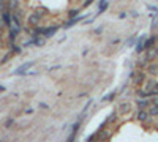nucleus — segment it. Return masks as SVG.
Listing matches in <instances>:
<instances>
[{"instance_id": "1", "label": "nucleus", "mask_w": 158, "mask_h": 142, "mask_svg": "<svg viewBox=\"0 0 158 142\" xmlns=\"http://www.w3.org/2000/svg\"><path fill=\"white\" fill-rule=\"evenodd\" d=\"M131 81H133V85L141 87L142 84H146V81H147V73H146V71H142V70H138L136 76H135Z\"/></svg>"}, {"instance_id": "2", "label": "nucleus", "mask_w": 158, "mask_h": 142, "mask_svg": "<svg viewBox=\"0 0 158 142\" xmlns=\"http://www.w3.org/2000/svg\"><path fill=\"white\" fill-rule=\"evenodd\" d=\"M81 125H82V120H76V123L71 126V131H70V134H68V137H67V142H74L76 140V136H77V131H79V128H81Z\"/></svg>"}, {"instance_id": "3", "label": "nucleus", "mask_w": 158, "mask_h": 142, "mask_svg": "<svg viewBox=\"0 0 158 142\" xmlns=\"http://www.w3.org/2000/svg\"><path fill=\"white\" fill-rule=\"evenodd\" d=\"M89 18V14H79L77 18H73V19H68L67 22L63 24V27L65 29H70V27H73V25H76L79 21H84V19H87Z\"/></svg>"}, {"instance_id": "4", "label": "nucleus", "mask_w": 158, "mask_h": 142, "mask_svg": "<svg viewBox=\"0 0 158 142\" xmlns=\"http://www.w3.org/2000/svg\"><path fill=\"white\" fill-rule=\"evenodd\" d=\"M136 120L138 122H149L150 120V115H149V111L147 109H138L136 112Z\"/></svg>"}, {"instance_id": "5", "label": "nucleus", "mask_w": 158, "mask_h": 142, "mask_svg": "<svg viewBox=\"0 0 158 142\" xmlns=\"http://www.w3.org/2000/svg\"><path fill=\"white\" fill-rule=\"evenodd\" d=\"M41 14H38V13L35 11V13H32V14L27 18V22H29V25L30 27H36V25H40V21H41Z\"/></svg>"}, {"instance_id": "6", "label": "nucleus", "mask_w": 158, "mask_h": 142, "mask_svg": "<svg viewBox=\"0 0 158 142\" xmlns=\"http://www.w3.org/2000/svg\"><path fill=\"white\" fill-rule=\"evenodd\" d=\"M59 29H60V25H51V27H44V30H43V36L48 40V38L54 36V35L59 32Z\"/></svg>"}, {"instance_id": "7", "label": "nucleus", "mask_w": 158, "mask_h": 142, "mask_svg": "<svg viewBox=\"0 0 158 142\" xmlns=\"http://www.w3.org/2000/svg\"><path fill=\"white\" fill-rule=\"evenodd\" d=\"M147 40V35H142V36H139L138 40H136V43H135V51H136V54H142L144 52V41Z\"/></svg>"}, {"instance_id": "8", "label": "nucleus", "mask_w": 158, "mask_h": 142, "mask_svg": "<svg viewBox=\"0 0 158 142\" xmlns=\"http://www.w3.org/2000/svg\"><path fill=\"white\" fill-rule=\"evenodd\" d=\"M2 22L6 25L8 29H11V25H13V16H11V11H3L2 13Z\"/></svg>"}, {"instance_id": "9", "label": "nucleus", "mask_w": 158, "mask_h": 142, "mask_svg": "<svg viewBox=\"0 0 158 142\" xmlns=\"http://www.w3.org/2000/svg\"><path fill=\"white\" fill-rule=\"evenodd\" d=\"M150 104H152V99H150V98H138V99H136L138 109H147Z\"/></svg>"}, {"instance_id": "10", "label": "nucleus", "mask_w": 158, "mask_h": 142, "mask_svg": "<svg viewBox=\"0 0 158 142\" xmlns=\"http://www.w3.org/2000/svg\"><path fill=\"white\" fill-rule=\"evenodd\" d=\"M35 60H32V62H27V63H24V65H21L16 71H15V74H25V73H27V71H25V70H29V68H32L33 65H35Z\"/></svg>"}, {"instance_id": "11", "label": "nucleus", "mask_w": 158, "mask_h": 142, "mask_svg": "<svg viewBox=\"0 0 158 142\" xmlns=\"http://www.w3.org/2000/svg\"><path fill=\"white\" fill-rule=\"evenodd\" d=\"M155 44H156L155 35H152V36H147V40L144 41V52H146V51H149V49H152V47H155Z\"/></svg>"}, {"instance_id": "12", "label": "nucleus", "mask_w": 158, "mask_h": 142, "mask_svg": "<svg viewBox=\"0 0 158 142\" xmlns=\"http://www.w3.org/2000/svg\"><path fill=\"white\" fill-rule=\"evenodd\" d=\"M146 71L150 76H156L158 74V63L156 62H150L149 65H147V68H146Z\"/></svg>"}, {"instance_id": "13", "label": "nucleus", "mask_w": 158, "mask_h": 142, "mask_svg": "<svg viewBox=\"0 0 158 142\" xmlns=\"http://www.w3.org/2000/svg\"><path fill=\"white\" fill-rule=\"evenodd\" d=\"M108 6H109V2H108V0H100V2H98V11H97L95 18H97V16H100L103 11H106V10H108Z\"/></svg>"}, {"instance_id": "14", "label": "nucleus", "mask_w": 158, "mask_h": 142, "mask_svg": "<svg viewBox=\"0 0 158 142\" xmlns=\"http://www.w3.org/2000/svg\"><path fill=\"white\" fill-rule=\"evenodd\" d=\"M111 137V131H108V130H98V140L100 142H103V140H108Z\"/></svg>"}, {"instance_id": "15", "label": "nucleus", "mask_w": 158, "mask_h": 142, "mask_svg": "<svg viewBox=\"0 0 158 142\" xmlns=\"http://www.w3.org/2000/svg\"><path fill=\"white\" fill-rule=\"evenodd\" d=\"M144 57H146L149 62H153V60L156 59V49H155V47H152V49L146 51V55H144Z\"/></svg>"}, {"instance_id": "16", "label": "nucleus", "mask_w": 158, "mask_h": 142, "mask_svg": "<svg viewBox=\"0 0 158 142\" xmlns=\"http://www.w3.org/2000/svg\"><path fill=\"white\" fill-rule=\"evenodd\" d=\"M92 104H94V99H89V101H87V104H85V106L82 108V112L79 114V117H77L79 120H84V117H85V114H87V111H89V108H90Z\"/></svg>"}, {"instance_id": "17", "label": "nucleus", "mask_w": 158, "mask_h": 142, "mask_svg": "<svg viewBox=\"0 0 158 142\" xmlns=\"http://www.w3.org/2000/svg\"><path fill=\"white\" fill-rule=\"evenodd\" d=\"M156 85V81L155 79H150V81H146V84H144V90H147V92H150V90H153Z\"/></svg>"}, {"instance_id": "18", "label": "nucleus", "mask_w": 158, "mask_h": 142, "mask_svg": "<svg viewBox=\"0 0 158 142\" xmlns=\"http://www.w3.org/2000/svg\"><path fill=\"white\" fill-rule=\"evenodd\" d=\"M33 44L38 46V47L44 46V44H46V38H44V36H36V38H33Z\"/></svg>"}, {"instance_id": "19", "label": "nucleus", "mask_w": 158, "mask_h": 142, "mask_svg": "<svg viewBox=\"0 0 158 142\" xmlns=\"http://www.w3.org/2000/svg\"><path fill=\"white\" fill-rule=\"evenodd\" d=\"M149 63H150V62H149L146 57H142L141 60H138V62H136V67H138V70H141V68H147Z\"/></svg>"}, {"instance_id": "20", "label": "nucleus", "mask_w": 158, "mask_h": 142, "mask_svg": "<svg viewBox=\"0 0 158 142\" xmlns=\"http://www.w3.org/2000/svg\"><path fill=\"white\" fill-rule=\"evenodd\" d=\"M115 95H117V90H112L111 93H108V95H104V96L101 98V101H103V103H108V101H112Z\"/></svg>"}, {"instance_id": "21", "label": "nucleus", "mask_w": 158, "mask_h": 142, "mask_svg": "<svg viewBox=\"0 0 158 142\" xmlns=\"http://www.w3.org/2000/svg\"><path fill=\"white\" fill-rule=\"evenodd\" d=\"M82 8H73L68 11V19H73V18H77L79 16V13H81Z\"/></svg>"}, {"instance_id": "22", "label": "nucleus", "mask_w": 158, "mask_h": 142, "mask_svg": "<svg viewBox=\"0 0 158 142\" xmlns=\"http://www.w3.org/2000/svg\"><path fill=\"white\" fill-rule=\"evenodd\" d=\"M136 96L138 98H149V92H147V90H144V88H138L136 90Z\"/></svg>"}, {"instance_id": "23", "label": "nucleus", "mask_w": 158, "mask_h": 142, "mask_svg": "<svg viewBox=\"0 0 158 142\" xmlns=\"http://www.w3.org/2000/svg\"><path fill=\"white\" fill-rule=\"evenodd\" d=\"M118 111H120V114H127V112H130V103H122V104L118 106Z\"/></svg>"}, {"instance_id": "24", "label": "nucleus", "mask_w": 158, "mask_h": 142, "mask_svg": "<svg viewBox=\"0 0 158 142\" xmlns=\"http://www.w3.org/2000/svg\"><path fill=\"white\" fill-rule=\"evenodd\" d=\"M117 117H118L117 112H111V114L108 115V117H106V120H104V122H106V125H108V123H114Z\"/></svg>"}, {"instance_id": "25", "label": "nucleus", "mask_w": 158, "mask_h": 142, "mask_svg": "<svg viewBox=\"0 0 158 142\" xmlns=\"http://www.w3.org/2000/svg\"><path fill=\"white\" fill-rule=\"evenodd\" d=\"M10 46H11V52H15V54H19L21 51H22V47H21V46H16L15 43H13V44H10Z\"/></svg>"}, {"instance_id": "26", "label": "nucleus", "mask_w": 158, "mask_h": 142, "mask_svg": "<svg viewBox=\"0 0 158 142\" xmlns=\"http://www.w3.org/2000/svg\"><path fill=\"white\" fill-rule=\"evenodd\" d=\"M103 30H104V25H100V27H97L95 30H92V33H94V35H101Z\"/></svg>"}, {"instance_id": "27", "label": "nucleus", "mask_w": 158, "mask_h": 142, "mask_svg": "<svg viewBox=\"0 0 158 142\" xmlns=\"http://www.w3.org/2000/svg\"><path fill=\"white\" fill-rule=\"evenodd\" d=\"M135 40H136V35H133V36H131V38H128V41H127V44H128V46H133V44H135Z\"/></svg>"}, {"instance_id": "28", "label": "nucleus", "mask_w": 158, "mask_h": 142, "mask_svg": "<svg viewBox=\"0 0 158 142\" xmlns=\"http://www.w3.org/2000/svg\"><path fill=\"white\" fill-rule=\"evenodd\" d=\"M150 29H152V32H153L155 29H158V18H155V21L152 22V27H150Z\"/></svg>"}, {"instance_id": "29", "label": "nucleus", "mask_w": 158, "mask_h": 142, "mask_svg": "<svg viewBox=\"0 0 158 142\" xmlns=\"http://www.w3.org/2000/svg\"><path fill=\"white\" fill-rule=\"evenodd\" d=\"M95 2V0H85V2L82 3V8H87V6H90L92 3H94Z\"/></svg>"}, {"instance_id": "30", "label": "nucleus", "mask_w": 158, "mask_h": 142, "mask_svg": "<svg viewBox=\"0 0 158 142\" xmlns=\"http://www.w3.org/2000/svg\"><path fill=\"white\" fill-rule=\"evenodd\" d=\"M10 57H11V52H8V54H5V55H3V59H2V60H0V63H5V62H8V59H10Z\"/></svg>"}, {"instance_id": "31", "label": "nucleus", "mask_w": 158, "mask_h": 142, "mask_svg": "<svg viewBox=\"0 0 158 142\" xmlns=\"http://www.w3.org/2000/svg\"><path fill=\"white\" fill-rule=\"evenodd\" d=\"M118 43H120V38H112L109 41V44H118Z\"/></svg>"}, {"instance_id": "32", "label": "nucleus", "mask_w": 158, "mask_h": 142, "mask_svg": "<svg viewBox=\"0 0 158 142\" xmlns=\"http://www.w3.org/2000/svg\"><path fill=\"white\" fill-rule=\"evenodd\" d=\"M136 73H138V70H133V71H131V73L128 74V77H130V79H133V77L136 76Z\"/></svg>"}, {"instance_id": "33", "label": "nucleus", "mask_w": 158, "mask_h": 142, "mask_svg": "<svg viewBox=\"0 0 158 142\" xmlns=\"http://www.w3.org/2000/svg\"><path fill=\"white\" fill-rule=\"evenodd\" d=\"M149 10H150V11H155V13H158V8H156V6H153V5H150V6H149Z\"/></svg>"}, {"instance_id": "34", "label": "nucleus", "mask_w": 158, "mask_h": 142, "mask_svg": "<svg viewBox=\"0 0 158 142\" xmlns=\"http://www.w3.org/2000/svg\"><path fill=\"white\" fill-rule=\"evenodd\" d=\"M85 96H87V92H82V93L77 95V98H85Z\"/></svg>"}, {"instance_id": "35", "label": "nucleus", "mask_w": 158, "mask_h": 142, "mask_svg": "<svg viewBox=\"0 0 158 142\" xmlns=\"http://www.w3.org/2000/svg\"><path fill=\"white\" fill-rule=\"evenodd\" d=\"M118 18H120V19H125V18H127V13H120V14H118Z\"/></svg>"}, {"instance_id": "36", "label": "nucleus", "mask_w": 158, "mask_h": 142, "mask_svg": "<svg viewBox=\"0 0 158 142\" xmlns=\"http://www.w3.org/2000/svg\"><path fill=\"white\" fill-rule=\"evenodd\" d=\"M40 108H43V109H49V106H48V104H44V103H41V104H40Z\"/></svg>"}, {"instance_id": "37", "label": "nucleus", "mask_w": 158, "mask_h": 142, "mask_svg": "<svg viewBox=\"0 0 158 142\" xmlns=\"http://www.w3.org/2000/svg\"><path fill=\"white\" fill-rule=\"evenodd\" d=\"M155 40H156V44H158V33H155Z\"/></svg>"}, {"instance_id": "38", "label": "nucleus", "mask_w": 158, "mask_h": 142, "mask_svg": "<svg viewBox=\"0 0 158 142\" xmlns=\"http://www.w3.org/2000/svg\"><path fill=\"white\" fill-rule=\"evenodd\" d=\"M155 49H156V57H158V44H155Z\"/></svg>"}, {"instance_id": "39", "label": "nucleus", "mask_w": 158, "mask_h": 142, "mask_svg": "<svg viewBox=\"0 0 158 142\" xmlns=\"http://www.w3.org/2000/svg\"><path fill=\"white\" fill-rule=\"evenodd\" d=\"M74 2H82V3H84V2H85V0H74Z\"/></svg>"}, {"instance_id": "40", "label": "nucleus", "mask_w": 158, "mask_h": 142, "mask_svg": "<svg viewBox=\"0 0 158 142\" xmlns=\"http://www.w3.org/2000/svg\"><path fill=\"white\" fill-rule=\"evenodd\" d=\"M2 24H3V22H2V19H0V27H2Z\"/></svg>"}, {"instance_id": "41", "label": "nucleus", "mask_w": 158, "mask_h": 142, "mask_svg": "<svg viewBox=\"0 0 158 142\" xmlns=\"http://www.w3.org/2000/svg\"><path fill=\"white\" fill-rule=\"evenodd\" d=\"M155 88H156V90H158V82H156V85H155Z\"/></svg>"}, {"instance_id": "42", "label": "nucleus", "mask_w": 158, "mask_h": 142, "mask_svg": "<svg viewBox=\"0 0 158 142\" xmlns=\"http://www.w3.org/2000/svg\"><path fill=\"white\" fill-rule=\"evenodd\" d=\"M92 142H100V140H92Z\"/></svg>"}, {"instance_id": "43", "label": "nucleus", "mask_w": 158, "mask_h": 142, "mask_svg": "<svg viewBox=\"0 0 158 142\" xmlns=\"http://www.w3.org/2000/svg\"><path fill=\"white\" fill-rule=\"evenodd\" d=\"M0 38H2V33H0Z\"/></svg>"}]
</instances>
